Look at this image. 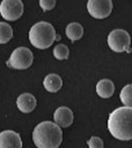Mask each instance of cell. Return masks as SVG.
Listing matches in <instances>:
<instances>
[{
  "instance_id": "1",
  "label": "cell",
  "mask_w": 132,
  "mask_h": 148,
  "mask_svg": "<svg viewBox=\"0 0 132 148\" xmlns=\"http://www.w3.org/2000/svg\"><path fill=\"white\" fill-rule=\"evenodd\" d=\"M107 129L116 139L129 141L132 138V108L121 107L109 115Z\"/></svg>"
},
{
  "instance_id": "4",
  "label": "cell",
  "mask_w": 132,
  "mask_h": 148,
  "mask_svg": "<svg viewBox=\"0 0 132 148\" xmlns=\"http://www.w3.org/2000/svg\"><path fill=\"white\" fill-rule=\"evenodd\" d=\"M33 61L34 55L32 51L26 47H18L12 53L7 61V65L15 70H26L32 65Z\"/></svg>"
},
{
  "instance_id": "13",
  "label": "cell",
  "mask_w": 132,
  "mask_h": 148,
  "mask_svg": "<svg viewBox=\"0 0 132 148\" xmlns=\"http://www.w3.org/2000/svg\"><path fill=\"white\" fill-rule=\"evenodd\" d=\"M65 33L68 38L73 42L82 38L84 34V28L81 24L78 22H72L66 27Z\"/></svg>"
},
{
  "instance_id": "8",
  "label": "cell",
  "mask_w": 132,
  "mask_h": 148,
  "mask_svg": "<svg viewBox=\"0 0 132 148\" xmlns=\"http://www.w3.org/2000/svg\"><path fill=\"white\" fill-rule=\"evenodd\" d=\"M23 143L20 134L7 130L0 132V148H22Z\"/></svg>"
},
{
  "instance_id": "17",
  "label": "cell",
  "mask_w": 132,
  "mask_h": 148,
  "mask_svg": "<svg viewBox=\"0 0 132 148\" xmlns=\"http://www.w3.org/2000/svg\"><path fill=\"white\" fill-rule=\"evenodd\" d=\"M87 145L89 148H104L103 140L100 137H96V136H92L87 141Z\"/></svg>"
},
{
  "instance_id": "2",
  "label": "cell",
  "mask_w": 132,
  "mask_h": 148,
  "mask_svg": "<svg viewBox=\"0 0 132 148\" xmlns=\"http://www.w3.org/2000/svg\"><path fill=\"white\" fill-rule=\"evenodd\" d=\"M33 141L37 148H58L63 141V132L55 123L44 121L34 128Z\"/></svg>"
},
{
  "instance_id": "14",
  "label": "cell",
  "mask_w": 132,
  "mask_h": 148,
  "mask_svg": "<svg viewBox=\"0 0 132 148\" xmlns=\"http://www.w3.org/2000/svg\"><path fill=\"white\" fill-rule=\"evenodd\" d=\"M13 35L12 27L6 22H0V44L7 43Z\"/></svg>"
},
{
  "instance_id": "11",
  "label": "cell",
  "mask_w": 132,
  "mask_h": 148,
  "mask_svg": "<svg viewBox=\"0 0 132 148\" xmlns=\"http://www.w3.org/2000/svg\"><path fill=\"white\" fill-rule=\"evenodd\" d=\"M115 84L112 80L104 79L100 80L96 85V92L97 95L103 99L110 98L115 92Z\"/></svg>"
},
{
  "instance_id": "3",
  "label": "cell",
  "mask_w": 132,
  "mask_h": 148,
  "mask_svg": "<svg viewBox=\"0 0 132 148\" xmlns=\"http://www.w3.org/2000/svg\"><path fill=\"white\" fill-rule=\"evenodd\" d=\"M28 37L34 47L39 49H46L55 41L56 34L54 27L50 23L40 21L31 27Z\"/></svg>"
},
{
  "instance_id": "7",
  "label": "cell",
  "mask_w": 132,
  "mask_h": 148,
  "mask_svg": "<svg viewBox=\"0 0 132 148\" xmlns=\"http://www.w3.org/2000/svg\"><path fill=\"white\" fill-rule=\"evenodd\" d=\"M113 10L111 0H89L87 2V11L90 15L98 20H102L110 15Z\"/></svg>"
},
{
  "instance_id": "12",
  "label": "cell",
  "mask_w": 132,
  "mask_h": 148,
  "mask_svg": "<svg viewBox=\"0 0 132 148\" xmlns=\"http://www.w3.org/2000/svg\"><path fill=\"white\" fill-rule=\"evenodd\" d=\"M43 86L49 92H57L63 86V80L58 74L50 73L45 77Z\"/></svg>"
},
{
  "instance_id": "15",
  "label": "cell",
  "mask_w": 132,
  "mask_h": 148,
  "mask_svg": "<svg viewBox=\"0 0 132 148\" xmlns=\"http://www.w3.org/2000/svg\"><path fill=\"white\" fill-rule=\"evenodd\" d=\"M120 99L125 107L131 108L132 105V85H126L120 92Z\"/></svg>"
},
{
  "instance_id": "6",
  "label": "cell",
  "mask_w": 132,
  "mask_h": 148,
  "mask_svg": "<svg viewBox=\"0 0 132 148\" xmlns=\"http://www.w3.org/2000/svg\"><path fill=\"white\" fill-rule=\"evenodd\" d=\"M24 12V5L21 0H4L0 4V13L5 20L15 21Z\"/></svg>"
},
{
  "instance_id": "10",
  "label": "cell",
  "mask_w": 132,
  "mask_h": 148,
  "mask_svg": "<svg viewBox=\"0 0 132 148\" xmlns=\"http://www.w3.org/2000/svg\"><path fill=\"white\" fill-rule=\"evenodd\" d=\"M17 107L21 112L27 114L30 113L35 108L37 105V101L35 97L29 94V92H24V94L21 95L17 99Z\"/></svg>"
},
{
  "instance_id": "16",
  "label": "cell",
  "mask_w": 132,
  "mask_h": 148,
  "mask_svg": "<svg viewBox=\"0 0 132 148\" xmlns=\"http://www.w3.org/2000/svg\"><path fill=\"white\" fill-rule=\"evenodd\" d=\"M53 54H54V57L58 59V60H64L67 59L69 57V54H70V50L69 48L64 45V44H58L56 45L54 49H53Z\"/></svg>"
},
{
  "instance_id": "5",
  "label": "cell",
  "mask_w": 132,
  "mask_h": 148,
  "mask_svg": "<svg viewBox=\"0 0 132 148\" xmlns=\"http://www.w3.org/2000/svg\"><path fill=\"white\" fill-rule=\"evenodd\" d=\"M107 44L115 52L130 51V35L123 29H115L109 33L107 36Z\"/></svg>"
},
{
  "instance_id": "9",
  "label": "cell",
  "mask_w": 132,
  "mask_h": 148,
  "mask_svg": "<svg viewBox=\"0 0 132 148\" xmlns=\"http://www.w3.org/2000/svg\"><path fill=\"white\" fill-rule=\"evenodd\" d=\"M74 120V115L70 108L65 106L59 107L54 113L55 123L61 128H68Z\"/></svg>"
},
{
  "instance_id": "18",
  "label": "cell",
  "mask_w": 132,
  "mask_h": 148,
  "mask_svg": "<svg viewBox=\"0 0 132 148\" xmlns=\"http://www.w3.org/2000/svg\"><path fill=\"white\" fill-rule=\"evenodd\" d=\"M39 4L44 12H48L52 10L55 6L56 1L55 0H40Z\"/></svg>"
}]
</instances>
